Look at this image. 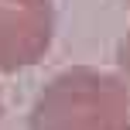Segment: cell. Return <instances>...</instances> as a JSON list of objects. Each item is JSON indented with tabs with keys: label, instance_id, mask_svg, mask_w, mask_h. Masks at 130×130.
<instances>
[{
	"label": "cell",
	"instance_id": "1",
	"mask_svg": "<svg viewBox=\"0 0 130 130\" xmlns=\"http://www.w3.org/2000/svg\"><path fill=\"white\" fill-rule=\"evenodd\" d=\"M38 130H130L127 99L103 72H69L41 99Z\"/></svg>",
	"mask_w": 130,
	"mask_h": 130
},
{
	"label": "cell",
	"instance_id": "2",
	"mask_svg": "<svg viewBox=\"0 0 130 130\" xmlns=\"http://www.w3.org/2000/svg\"><path fill=\"white\" fill-rule=\"evenodd\" d=\"M123 62H127V69H130V38H127V58Z\"/></svg>",
	"mask_w": 130,
	"mask_h": 130
},
{
	"label": "cell",
	"instance_id": "3",
	"mask_svg": "<svg viewBox=\"0 0 130 130\" xmlns=\"http://www.w3.org/2000/svg\"><path fill=\"white\" fill-rule=\"evenodd\" d=\"M17 4H38V0H17Z\"/></svg>",
	"mask_w": 130,
	"mask_h": 130
}]
</instances>
